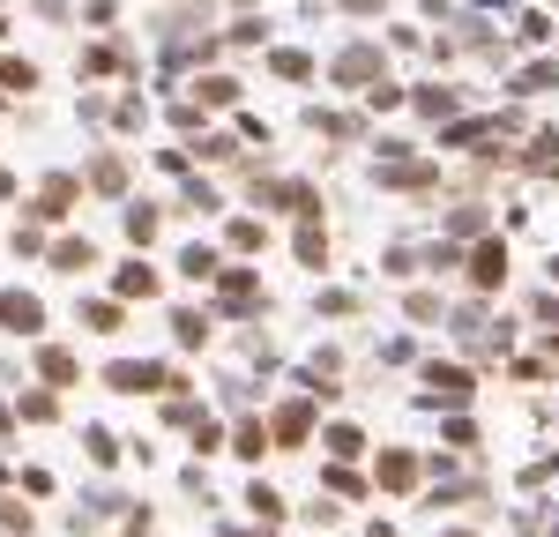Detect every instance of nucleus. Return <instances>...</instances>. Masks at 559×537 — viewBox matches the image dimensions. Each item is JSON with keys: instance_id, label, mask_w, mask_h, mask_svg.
Here are the masks:
<instances>
[{"instance_id": "nucleus-26", "label": "nucleus", "mask_w": 559, "mask_h": 537, "mask_svg": "<svg viewBox=\"0 0 559 537\" xmlns=\"http://www.w3.org/2000/svg\"><path fill=\"white\" fill-rule=\"evenodd\" d=\"M15 418H31V426H52V418H60V396H52V389H31V396H15Z\"/></svg>"}, {"instance_id": "nucleus-18", "label": "nucleus", "mask_w": 559, "mask_h": 537, "mask_svg": "<svg viewBox=\"0 0 559 537\" xmlns=\"http://www.w3.org/2000/svg\"><path fill=\"white\" fill-rule=\"evenodd\" d=\"M269 75H284V83H313V75H321V60L299 52V45H276V52H269Z\"/></svg>"}, {"instance_id": "nucleus-5", "label": "nucleus", "mask_w": 559, "mask_h": 537, "mask_svg": "<svg viewBox=\"0 0 559 537\" xmlns=\"http://www.w3.org/2000/svg\"><path fill=\"white\" fill-rule=\"evenodd\" d=\"M83 194H105V202H128V157L120 150H97L83 165Z\"/></svg>"}, {"instance_id": "nucleus-38", "label": "nucleus", "mask_w": 559, "mask_h": 537, "mask_svg": "<svg viewBox=\"0 0 559 537\" xmlns=\"http://www.w3.org/2000/svg\"><path fill=\"white\" fill-rule=\"evenodd\" d=\"M83 23H97V31H112V23H120V0H83Z\"/></svg>"}, {"instance_id": "nucleus-3", "label": "nucleus", "mask_w": 559, "mask_h": 537, "mask_svg": "<svg viewBox=\"0 0 559 537\" xmlns=\"http://www.w3.org/2000/svg\"><path fill=\"white\" fill-rule=\"evenodd\" d=\"M75 202H83V172H45L31 217H38V224H68V217H75Z\"/></svg>"}, {"instance_id": "nucleus-2", "label": "nucleus", "mask_w": 559, "mask_h": 537, "mask_svg": "<svg viewBox=\"0 0 559 537\" xmlns=\"http://www.w3.org/2000/svg\"><path fill=\"white\" fill-rule=\"evenodd\" d=\"M210 291H216V313H239V321H247V313H269V291H261L254 268H231V262H224V276H216Z\"/></svg>"}, {"instance_id": "nucleus-15", "label": "nucleus", "mask_w": 559, "mask_h": 537, "mask_svg": "<svg viewBox=\"0 0 559 537\" xmlns=\"http://www.w3.org/2000/svg\"><path fill=\"white\" fill-rule=\"evenodd\" d=\"M38 373L52 381V389H75V381H83V358L68 351V344H45V351H38Z\"/></svg>"}, {"instance_id": "nucleus-31", "label": "nucleus", "mask_w": 559, "mask_h": 537, "mask_svg": "<svg viewBox=\"0 0 559 537\" xmlns=\"http://www.w3.org/2000/svg\"><path fill=\"white\" fill-rule=\"evenodd\" d=\"M321 441H329V455H336V463H350V455L366 448V433H358V426H329Z\"/></svg>"}, {"instance_id": "nucleus-39", "label": "nucleus", "mask_w": 559, "mask_h": 537, "mask_svg": "<svg viewBox=\"0 0 559 537\" xmlns=\"http://www.w3.org/2000/svg\"><path fill=\"white\" fill-rule=\"evenodd\" d=\"M142 120H150V105H142V97H120V105H112V128H142Z\"/></svg>"}, {"instance_id": "nucleus-1", "label": "nucleus", "mask_w": 559, "mask_h": 537, "mask_svg": "<svg viewBox=\"0 0 559 537\" xmlns=\"http://www.w3.org/2000/svg\"><path fill=\"white\" fill-rule=\"evenodd\" d=\"M329 83H336V90H358V97H366L373 83H388V52H381V45H366V38L344 45V52L329 60Z\"/></svg>"}, {"instance_id": "nucleus-17", "label": "nucleus", "mask_w": 559, "mask_h": 537, "mask_svg": "<svg viewBox=\"0 0 559 537\" xmlns=\"http://www.w3.org/2000/svg\"><path fill=\"white\" fill-rule=\"evenodd\" d=\"M75 321H83L90 336H120L128 307H120V299H83V307H75Z\"/></svg>"}, {"instance_id": "nucleus-47", "label": "nucleus", "mask_w": 559, "mask_h": 537, "mask_svg": "<svg viewBox=\"0 0 559 537\" xmlns=\"http://www.w3.org/2000/svg\"><path fill=\"white\" fill-rule=\"evenodd\" d=\"M0 38H8V15H0Z\"/></svg>"}, {"instance_id": "nucleus-7", "label": "nucleus", "mask_w": 559, "mask_h": 537, "mask_svg": "<svg viewBox=\"0 0 559 537\" xmlns=\"http://www.w3.org/2000/svg\"><path fill=\"white\" fill-rule=\"evenodd\" d=\"M313 410H321L313 396H292V403H276V418H269V441H276V448H299L306 433H313Z\"/></svg>"}, {"instance_id": "nucleus-41", "label": "nucleus", "mask_w": 559, "mask_h": 537, "mask_svg": "<svg viewBox=\"0 0 559 537\" xmlns=\"http://www.w3.org/2000/svg\"><path fill=\"white\" fill-rule=\"evenodd\" d=\"M0 530H31V508L23 500H0Z\"/></svg>"}, {"instance_id": "nucleus-48", "label": "nucleus", "mask_w": 559, "mask_h": 537, "mask_svg": "<svg viewBox=\"0 0 559 537\" xmlns=\"http://www.w3.org/2000/svg\"><path fill=\"white\" fill-rule=\"evenodd\" d=\"M448 537H471V530H448Z\"/></svg>"}, {"instance_id": "nucleus-22", "label": "nucleus", "mask_w": 559, "mask_h": 537, "mask_svg": "<svg viewBox=\"0 0 559 537\" xmlns=\"http://www.w3.org/2000/svg\"><path fill=\"white\" fill-rule=\"evenodd\" d=\"M0 90H8V97H31V90H38V60H15V52H0Z\"/></svg>"}, {"instance_id": "nucleus-14", "label": "nucleus", "mask_w": 559, "mask_h": 537, "mask_svg": "<svg viewBox=\"0 0 559 537\" xmlns=\"http://www.w3.org/2000/svg\"><path fill=\"white\" fill-rule=\"evenodd\" d=\"M187 90H194V105H202V112H210V105H239V97H247V90H239V75H216V68H202Z\"/></svg>"}, {"instance_id": "nucleus-8", "label": "nucleus", "mask_w": 559, "mask_h": 537, "mask_svg": "<svg viewBox=\"0 0 559 537\" xmlns=\"http://www.w3.org/2000/svg\"><path fill=\"white\" fill-rule=\"evenodd\" d=\"M157 291H165V276L142 262V254H128V262L112 268V299H120V307H128V299H157Z\"/></svg>"}, {"instance_id": "nucleus-45", "label": "nucleus", "mask_w": 559, "mask_h": 537, "mask_svg": "<svg viewBox=\"0 0 559 537\" xmlns=\"http://www.w3.org/2000/svg\"><path fill=\"white\" fill-rule=\"evenodd\" d=\"M8 426H15V410H8V403H0V433H8Z\"/></svg>"}, {"instance_id": "nucleus-27", "label": "nucleus", "mask_w": 559, "mask_h": 537, "mask_svg": "<svg viewBox=\"0 0 559 537\" xmlns=\"http://www.w3.org/2000/svg\"><path fill=\"white\" fill-rule=\"evenodd\" d=\"M194 165H239V134H202L194 142Z\"/></svg>"}, {"instance_id": "nucleus-43", "label": "nucleus", "mask_w": 559, "mask_h": 537, "mask_svg": "<svg viewBox=\"0 0 559 537\" xmlns=\"http://www.w3.org/2000/svg\"><path fill=\"white\" fill-rule=\"evenodd\" d=\"M15 194H23V179H15L8 165H0V202H15Z\"/></svg>"}, {"instance_id": "nucleus-29", "label": "nucleus", "mask_w": 559, "mask_h": 537, "mask_svg": "<svg viewBox=\"0 0 559 537\" xmlns=\"http://www.w3.org/2000/svg\"><path fill=\"white\" fill-rule=\"evenodd\" d=\"M224 45H239V52H247V45H269V23H261V15H239V23L224 31Z\"/></svg>"}, {"instance_id": "nucleus-11", "label": "nucleus", "mask_w": 559, "mask_h": 537, "mask_svg": "<svg viewBox=\"0 0 559 537\" xmlns=\"http://www.w3.org/2000/svg\"><path fill=\"white\" fill-rule=\"evenodd\" d=\"M426 403H448V410H455V403H471V373L432 358V366H426Z\"/></svg>"}, {"instance_id": "nucleus-12", "label": "nucleus", "mask_w": 559, "mask_h": 537, "mask_svg": "<svg viewBox=\"0 0 559 537\" xmlns=\"http://www.w3.org/2000/svg\"><path fill=\"white\" fill-rule=\"evenodd\" d=\"M210 336H216V313L210 307H173V344H179V351H202Z\"/></svg>"}, {"instance_id": "nucleus-46", "label": "nucleus", "mask_w": 559, "mask_h": 537, "mask_svg": "<svg viewBox=\"0 0 559 537\" xmlns=\"http://www.w3.org/2000/svg\"><path fill=\"white\" fill-rule=\"evenodd\" d=\"M0 112H8V90H0Z\"/></svg>"}, {"instance_id": "nucleus-19", "label": "nucleus", "mask_w": 559, "mask_h": 537, "mask_svg": "<svg viewBox=\"0 0 559 537\" xmlns=\"http://www.w3.org/2000/svg\"><path fill=\"white\" fill-rule=\"evenodd\" d=\"M306 128H313V134H336V142H358L366 120H358V112H321V105H306Z\"/></svg>"}, {"instance_id": "nucleus-32", "label": "nucleus", "mask_w": 559, "mask_h": 537, "mask_svg": "<svg viewBox=\"0 0 559 537\" xmlns=\"http://www.w3.org/2000/svg\"><path fill=\"white\" fill-rule=\"evenodd\" d=\"M8 247H15V254H45L52 239H45V224H38V217H23V224H15V239H8Z\"/></svg>"}, {"instance_id": "nucleus-13", "label": "nucleus", "mask_w": 559, "mask_h": 537, "mask_svg": "<svg viewBox=\"0 0 559 537\" xmlns=\"http://www.w3.org/2000/svg\"><path fill=\"white\" fill-rule=\"evenodd\" d=\"M411 112H418V120H455V112H463V90H448V83L411 90Z\"/></svg>"}, {"instance_id": "nucleus-35", "label": "nucleus", "mask_w": 559, "mask_h": 537, "mask_svg": "<svg viewBox=\"0 0 559 537\" xmlns=\"http://www.w3.org/2000/svg\"><path fill=\"white\" fill-rule=\"evenodd\" d=\"M247 508H254L261 523H276V515H284V492H269V486H247Z\"/></svg>"}, {"instance_id": "nucleus-21", "label": "nucleus", "mask_w": 559, "mask_h": 537, "mask_svg": "<svg viewBox=\"0 0 559 537\" xmlns=\"http://www.w3.org/2000/svg\"><path fill=\"white\" fill-rule=\"evenodd\" d=\"M179 210H187V217H216V210H224L216 179H187V187H179Z\"/></svg>"}, {"instance_id": "nucleus-20", "label": "nucleus", "mask_w": 559, "mask_h": 537, "mask_svg": "<svg viewBox=\"0 0 559 537\" xmlns=\"http://www.w3.org/2000/svg\"><path fill=\"white\" fill-rule=\"evenodd\" d=\"M224 247H231V254H261V247H269V224L261 217H231L224 224Z\"/></svg>"}, {"instance_id": "nucleus-4", "label": "nucleus", "mask_w": 559, "mask_h": 537, "mask_svg": "<svg viewBox=\"0 0 559 537\" xmlns=\"http://www.w3.org/2000/svg\"><path fill=\"white\" fill-rule=\"evenodd\" d=\"M0 336H23V344L45 336V299L38 291H15V284L0 291Z\"/></svg>"}, {"instance_id": "nucleus-44", "label": "nucleus", "mask_w": 559, "mask_h": 537, "mask_svg": "<svg viewBox=\"0 0 559 537\" xmlns=\"http://www.w3.org/2000/svg\"><path fill=\"white\" fill-rule=\"evenodd\" d=\"M344 8H350V15H373V8H381V0H344Z\"/></svg>"}, {"instance_id": "nucleus-6", "label": "nucleus", "mask_w": 559, "mask_h": 537, "mask_svg": "<svg viewBox=\"0 0 559 537\" xmlns=\"http://www.w3.org/2000/svg\"><path fill=\"white\" fill-rule=\"evenodd\" d=\"M463 276H471V291H492V284H508V239H477L471 254H463Z\"/></svg>"}, {"instance_id": "nucleus-30", "label": "nucleus", "mask_w": 559, "mask_h": 537, "mask_svg": "<svg viewBox=\"0 0 559 537\" xmlns=\"http://www.w3.org/2000/svg\"><path fill=\"white\" fill-rule=\"evenodd\" d=\"M261 448H269V426H261V418H247V426L231 433V455H247V463H254Z\"/></svg>"}, {"instance_id": "nucleus-16", "label": "nucleus", "mask_w": 559, "mask_h": 537, "mask_svg": "<svg viewBox=\"0 0 559 537\" xmlns=\"http://www.w3.org/2000/svg\"><path fill=\"white\" fill-rule=\"evenodd\" d=\"M45 262L60 268V276H83V268H97V247H90V239H52Z\"/></svg>"}, {"instance_id": "nucleus-37", "label": "nucleus", "mask_w": 559, "mask_h": 537, "mask_svg": "<svg viewBox=\"0 0 559 537\" xmlns=\"http://www.w3.org/2000/svg\"><path fill=\"white\" fill-rule=\"evenodd\" d=\"M403 313H411V321H440V291H411Z\"/></svg>"}, {"instance_id": "nucleus-34", "label": "nucleus", "mask_w": 559, "mask_h": 537, "mask_svg": "<svg viewBox=\"0 0 559 537\" xmlns=\"http://www.w3.org/2000/svg\"><path fill=\"white\" fill-rule=\"evenodd\" d=\"M418 262H426L418 247H388V254H381V276H418Z\"/></svg>"}, {"instance_id": "nucleus-23", "label": "nucleus", "mask_w": 559, "mask_h": 537, "mask_svg": "<svg viewBox=\"0 0 559 537\" xmlns=\"http://www.w3.org/2000/svg\"><path fill=\"white\" fill-rule=\"evenodd\" d=\"M381 486H388V492H411V486H418V455L388 448V455H381Z\"/></svg>"}, {"instance_id": "nucleus-33", "label": "nucleus", "mask_w": 559, "mask_h": 537, "mask_svg": "<svg viewBox=\"0 0 559 537\" xmlns=\"http://www.w3.org/2000/svg\"><path fill=\"white\" fill-rule=\"evenodd\" d=\"M366 105H373V112H395V105H411V90H403L395 75H388V83H373V90H366Z\"/></svg>"}, {"instance_id": "nucleus-36", "label": "nucleus", "mask_w": 559, "mask_h": 537, "mask_svg": "<svg viewBox=\"0 0 559 537\" xmlns=\"http://www.w3.org/2000/svg\"><path fill=\"white\" fill-rule=\"evenodd\" d=\"M313 313H336V321H344V313H358V291H321Z\"/></svg>"}, {"instance_id": "nucleus-10", "label": "nucleus", "mask_w": 559, "mask_h": 537, "mask_svg": "<svg viewBox=\"0 0 559 537\" xmlns=\"http://www.w3.org/2000/svg\"><path fill=\"white\" fill-rule=\"evenodd\" d=\"M120 231H128L134 254H142V247L165 231V210H157V202H142V194H128V210H120Z\"/></svg>"}, {"instance_id": "nucleus-24", "label": "nucleus", "mask_w": 559, "mask_h": 537, "mask_svg": "<svg viewBox=\"0 0 559 537\" xmlns=\"http://www.w3.org/2000/svg\"><path fill=\"white\" fill-rule=\"evenodd\" d=\"M448 239L463 247V239H485V202H455L448 210Z\"/></svg>"}, {"instance_id": "nucleus-40", "label": "nucleus", "mask_w": 559, "mask_h": 537, "mask_svg": "<svg viewBox=\"0 0 559 537\" xmlns=\"http://www.w3.org/2000/svg\"><path fill=\"white\" fill-rule=\"evenodd\" d=\"M173 128H179V134L202 128V105H194V97H173Z\"/></svg>"}, {"instance_id": "nucleus-9", "label": "nucleus", "mask_w": 559, "mask_h": 537, "mask_svg": "<svg viewBox=\"0 0 559 537\" xmlns=\"http://www.w3.org/2000/svg\"><path fill=\"white\" fill-rule=\"evenodd\" d=\"M179 276H187V284H202V291H210L216 276H224V247H210V239H187V247H179Z\"/></svg>"}, {"instance_id": "nucleus-42", "label": "nucleus", "mask_w": 559, "mask_h": 537, "mask_svg": "<svg viewBox=\"0 0 559 537\" xmlns=\"http://www.w3.org/2000/svg\"><path fill=\"white\" fill-rule=\"evenodd\" d=\"M83 441H90V455H97V463H112V455H120V448H112V433H105V426H90Z\"/></svg>"}, {"instance_id": "nucleus-25", "label": "nucleus", "mask_w": 559, "mask_h": 537, "mask_svg": "<svg viewBox=\"0 0 559 537\" xmlns=\"http://www.w3.org/2000/svg\"><path fill=\"white\" fill-rule=\"evenodd\" d=\"M292 247H299V262H306V268H321V262H329V231H321V217H306Z\"/></svg>"}, {"instance_id": "nucleus-28", "label": "nucleus", "mask_w": 559, "mask_h": 537, "mask_svg": "<svg viewBox=\"0 0 559 537\" xmlns=\"http://www.w3.org/2000/svg\"><path fill=\"white\" fill-rule=\"evenodd\" d=\"M426 268H432V276H455V268H463V247H455V239H432V247H426Z\"/></svg>"}]
</instances>
